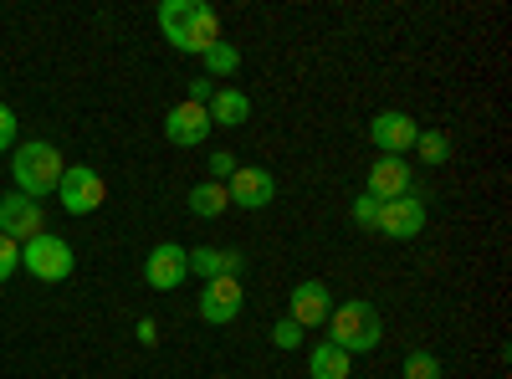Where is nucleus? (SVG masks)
I'll return each instance as SVG.
<instances>
[{
  "label": "nucleus",
  "mask_w": 512,
  "mask_h": 379,
  "mask_svg": "<svg viewBox=\"0 0 512 379\" xmlns=\"http://www.w3.org/2000/svg\"><path fill=\"white\" fill-rule=\"evenodd\" d=\"M154 21H159L169 47L190 52V57H205L221 41V16H216V6H205V0H164L154 11Z\"/></svg>",
  "instance_id": "obj_1"
},
{
  "label": "nucleus",
  "mask_w": 512,
  "mask_h": 379,
  "mask_svg": "<svg viewBox=\"0 0 512 379\" xmlns=\"http://www.w3.org/2000/svg\"><path fill=\"white\" fill-rule=\"evenodd\" d=\"M323 328H328V344H333V349H344L349 359L379 349V339H384V318H379V308L364 303V298H354V303H333V313H328Z\"/></svg>",
  "instance_id": "obj_2"
},
{
  "label": "nucleus",
  "mask_w": 512,
  "mask_h": 379,
  "mask_svg": "<svg viewBox=\"0 0 512 379\" xmlns=\"http://www.w3.org/2000/svg\"><path fill=\"white\" fill-rule=\"evenodd\" d=\"M62 170H67V164H62L57 144H47V139H31V144H16L11 149V180H16V190L26 200L52 195L62 185Z\"/></svg>",
  "instance_id": "obj_3"
},
{
  "label": "nucleus",
  "mask_w": 512,
  "mask_h": 379,
  "mask_svg": "<svg viewBox=\"0 0 512 379\" xmlns=\"http://www.w3.org/2000/svg\"><path fill=\"white\" fill-rule=\"evenodd\" d=\"M21 267H26L36 282H67L72 267H77V257H72V246H67L62 236L41 231V236L21 241Z\"/></svg>",
  "instance_id": "obj_4"
},
{
  "label": "nucleus",
  "mask_w": 512,
  "mask_h": 379,
  "mask_svg": "<svg viewBox=\"0 0 512 379\" xmlns=\"http://www.w3.org/2000/svg\"><path fill=\"white\" fill-rule=\"evenodd\" d=\"M57 195H62L67 216H93V210L108 200V185H103V175L93 170V164H67Z\"/></svg>",
  "instance_id": "obj_5"
},
{
  "label": "nucleus",
  "mask_w": 512,
  "mask_h": 379,
  "mask_svg": "<svg viewBox=\"0 0 512 379\" xmlns=\"http://www.w3.org/2000/svg\"><path fill=\"white\" fill-rule=\"evenodd\" d=\"M415 139H420V123H415L410 113H400V108H384V113L369 118V144H374L379 154L405 159V154L415 149Z\"/></svg>",
  "instance_id": "obj_6"
},
{
  "label": "nucleus",
  "mask_w": 512,
  "mask_h": 379,
  "mask_svg": "<svg viewBox=\"0 0 512 379\" xmlns=\"http://www.w3.org/2000/svg\"><path fill=\"white\" fill-rule=\"evenodd\" d=\"M185 277H190V251L180 241H159L144 257V282L154 292H175V287H185Z\"/></svg>",
  "instance_id": "obj_7"
},
{
  "label": "nucleus",
  "mask_w": 512,
  "mask_h": 379,
  "mask_svg": "<svg viewBox=\"0 0 512 379\" xmlns=\"http://www.w3.org/2000/svg\"><path fill=\"white\" fill-rule=\"evenodd\" d=\"M226 200L236 210H267L277 200V175L262 170V164H241V170L226 180Z\"/></svg>",
  "instance_id": "obj_8"
},
{
  "label": "nucleus",
  "mask_w": 512,
  "mask_h": 379,
  "mask_svg": "<svg viewBox=\"0 0 512 379\" xmlns=\"http://www.w3.org/2000/svg\"><path fill=\"white\" fill-rule=\"evenodd\" d=\"M328 313H333V287H328V282L308 277V282H297V287H292V298H287V318H292L297 328H323V323H328Z\"/></svg>",
  "instance_id": "obj_9"
},
{
  "label": "nucleus",
  "mask_w": 512,
  "mask_h": 379,
  "mask_svg": "<svg viewBox=\"0 0 512 379\" xmlns=\"http://www.w3.org/2000/svg\"><path fill=\"white\" fill-rule=\"evenodd\" d=\"M374 231H379V236H390V241H410V236H420V231H425V200H420L415 190L400 195V200H384Z\"/></svg>",
  "instance_id": "obj_10"
},
{
  "label": "nucleus",
  "mask_w": 512,
  "mask_h": 379,
  "mask_svg": "<svg viewBox=\"0 0 512 379\" xmlns=\"http://www.w3.org/2000/svg\"><path fill=\"white\" fill-rule=\"evenodd\" d=\"M41 231H47V216H41L36 200H26L21 190L0 195V236H11V241L21 246V241H31V236H41Z\"/></svg>",
  "instance_id": "obj_11"
},
{
  "label": "nucleus",
  "mask_w": 512,
  "mask_h": 379,
  "mask_svg": "<svg viewBox=\"0 0 512 379\" xmlns=\"http://www.w3.org/2000/svg\"><path fill=\"white\" fill-rule=\"evenodd\" d=\"M246 308V292H241V277H216L200 287V318L205 323H236V313Z\"/></svg>",
  "instance_id": "obj_12"
},
{
  "label": "nucleus",
  "mask_w": 512,
  "mask_h": 379,
  "mask_svg": "<svg viewBox=\"0 0 512 379\" xmlns=\"http://www.w3.org/2000/svg\"><path fill=\"white\" fill-rule=\"evenodd\" d=\"M164 139L175 144V149H195V144H205L210 139V113L200 108V103H175L164 113Z\"/></svg>",
  "instance_id": "obj_13"
},
{
  "label": "nucleus",
  "mask_w": 512,
  "mask_h": 379,
  "mask_svg": "<svg viewBox=\"0 0 512 379\" xmlns=\"http://www.w3.org/2000/svg\"><path fill=\"white\" fill-rule=\"evenodd\" d=\"M415 185H410V164L405 159H395V154H379L374 164H369V180H364V195H374L379 205L384 200H400V195H410Z\"/></svg>",
  "instance_id": "obj_14"
},
{
  "label": "nucleus",
  "mask_w": 512,
  "mask_h": 379,
  "mask_svg": "<svg viewBox=\"0 0 512 379\" xmlns=\"http://www.w3.org/2000/svg\"><path fill=\"white\" fill-rule=\"evenodd\" d=\"M241 267H246V257H241L236 246H195V251H190V272L205 277V282H216V277H241Z\"/></svg>",
  "instance_id": "obj_15"
},
{
  "label": "nucleus",
  "mask_w": 512,
  "mask_h": 379,
  "mask_svg": "<svg viewBox=\"0 0 512 379\" xmlns=\"http://www.w3.org/2000/svg\"><path fill=\"white\" fill-rule=\"evenodd\" d=\"M210 113V129H241V123L251 118V98L241 88H216V98L205 103Z\"/></svg>",
  "instance_id": "obj_16"
},
{
  "label": "nucleus",
  "mask_w": 512,
  "mask_h": 379,
  "mask_svg": "<svg viewBox=\"0 0 512 379\" xmlns=\"http://www.w3.org/2000/svg\"><path fill=\"white\" fill-rule=\"evenodd\" d=\"M349 369H354V359H349L344 349H333L328 339L308 354V374H313V379H349Z\"/></svg>",
  "instance_id": "obj_17"
},
{
  "label": "nucleus",
  "mask_w": 512,
  "mask_h": 379,
  "mask_svg": "<svg viewBox=\"0 0 512 379\" xmlns=\"http://www.w3.org/2000/svg\"><path fill=\"white\" fill-rule=\"evenodd\" d=\"M226 210H231L226 185H216V180H200V185L190 190V216H200V221H216V216H226Z\"/></svg>",
  "instance_id": "obj_18"
},
{
  "label": "nucleus",
  "mask_w": 512,
  "mask_h": 379,
  "mask_svg": "<svg viewBox=\"0 0 512 379\" xmlns=\"http://www.w3.org/2000/svg\"><path fill=\"white\" fill-rule=\"evenodd\" d=\"M200 62H205V77H210V82L236 77V72H241V47H236V41H216V47H210Z\"/></svg>",
  "instance_id": "obj_19"
},
{
  "label": "nucleus",
  "mask_w": 512,
  "mask_h": 379,
  "mask_svg": "<svg viewBox=\"0 0 512 379\" xmlns=\"http://www.w3.org/2000/svg\"><path fill=\"white\" fill-rule=\"evenodd\" d=\"M415 154H420L425 164H446V159H451V134H441V129H420Z\"/></svg>",
  "instance_id": "obj_20"
},
{
  "label": "nucleus",
  "mask_w": 512,
  "mask_h": 379,
  "mask_svg": "<svg viewBox=\"0 0 512 379\" xmlns=\"http://www.w3.org/2000/svg\"><path fill=\"white\" fill-rule=\"evenodd\" d=\"M400 374H405V379H441L446 369H441V359H436V354H425V349H415V354H405Z\"/></svg>",
  "instance_id": "obj_21"
},
{
  "label": "nucleus",
  "mask_w": 512,
  "mask_h": 379,
  "mask_svg": "<svg viewBox=\"0 0 512 379\" xmlns=\"http://www.w3.org/2000/svg\"><path fill=\"white\" fill-rule=\"evenodd\" d=\"M349 221H354L359 231H374V226H379V200H374V195H359V200L349 205Z\"/></svg>",
  "instance_id": "obj_22"
},
{
  "label": "nucleus",
  "mask_w": 512,
  "mask_h": 379,
  "mask_svg": "<svg viewBox=\"0 0 512 379\" xmlns=\"http://www.w3.org/2000/svg\"><path fill=\"white\" fill-rule=\"evenodd\" d=\"M21 267V246L11 241V236H0V287L11 282V272Z\"/></svg>",
  "instance_id": "obj_23"
},
{
  "label": "nucleus",
  "mask_w": 512,
  "mask_h": 379,
  "mask_svg": "<svg viewBox=\"0 0 512 379\" xmlns=\"http://www.w3.org/2000/svg\"><path fill=\"white\" fill-rule=\"evenodd\" d=\"M236 170H241V164H236V154H226V149H216V154H210V180H216V185H226Z\"/></svg>",
  "instance_id": "obj_24"
},
{
  "label": "nucleus",
  "mask_w": 512,
  "mask_h": 379,
  "mask_svg": "<svg viewBox=\"0 0 512 379\" xmlns=\"http://www.w3.org/2000/svg\"><path fill=\"white\" fill-rule=\"evenodd\" d=\"M272 344H277V349H297V344H303V328H297L292 318L272 323Z\"/></svg>",
  "instance_id": "obj_25"
},
{
  "label": "nucleus",
  "mask_w": 512,
  "mask_h": 379,
  "mask_svg": "<svg viewBox=\"0 0 512 379\" xmlns=\"http://www.w3.org/2000/svg\"><path fill=\"white\" fill-rule=\"evenodd\" d=\"M0 149H16V113L0 103Z\"/></svg>",
  "instance_id": "obj_26"
},
{
  "label": "nucleus",
  "mask_w": 512,
  "mask_h": 379,
  "mask_svg": "<svg viewBox=\"0 0 512 379\" xmlns=\"http://www.w3.org/2000/svg\"><path fill=\"white\" fill-rule=\"evenodd\" d=\"M134 339H139L144 349H149V344H159V323H154V318H139V323H134Z\"/></svg>",
  "instance_id": "obj_27"
},
{
  "label": "nucleus",
  "mask_w": 512,
  "mask_h": 379,
  "mask_svg": "<svg viewBox=\"0 0 512 379\" xmlns=\"http://www.w3.org/2000/svg\"><path fill=\"white\" fill-rule=\"evenodd\" d=\"M210 98H216V82H210V77H200V82H190V103H210Z\"/></svg>",
  "instance_id": "obj_28"
}]
</instances>
